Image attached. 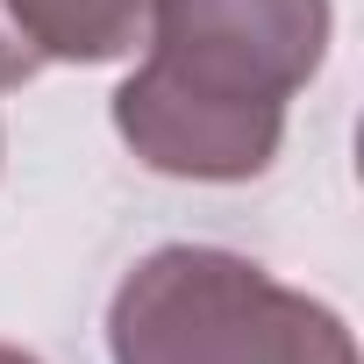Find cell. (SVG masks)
I'll return each mask as SVG.
<instances>
[{"instance_id": "2", "label": "cell", "mask_w": 364, "mask_h": 364, "mask_svg": "<svg viewBox=\"0 0 364 364\" xmlns=\"http://www.w3.org/2000/svg\"><path fill=\"white\" fill-rule=\"evenodd\" d=\"M114 364H357L350 328L215 243L150 250L107 300Z\"/></svg>"}, {"instance_id": "3", "label": "cell", "mask_w": 364, "mask_h": 364, "mask_svg": "<svg viewBox=\"0 0 364 364\" xmlns=\"http://www.w3.org/2000/svg\"><path fill=\"white\" fill-rule=\"evenodd\" d=\"M43 65H36V50L22 43V29L8 22V0H0V93H8V86H29Z\"/></svg>"}, {"instance_id": "4", "label": "cell", "mask_w": 364, "mask_h": 364, "mask_svg": "<svg viewBox=\"0 0 364 364\" xmlns=\"http://www.w3.org/2000/svg\"><path fill=\"white\" fill-rule=\"evenodd\" d=\"M0 364H36L29 350H15V343H0Z\"/></svg>"}, {"instance_id": "1", "label": "cell", "mask_w": 364, "mask_h": 364, "mask_svg": "<svg viewBox=\"0 0 364 364\" xmlns=\"http://www.w3.org/2000/svg\"><path fill=\"white\" fill-rule=\"evenodd\" d=\"M143 43L114 93L122 143L164 178L236 186L279 157L286 107L328 58V0H150Z\"/></svg>"}]
</instances>
